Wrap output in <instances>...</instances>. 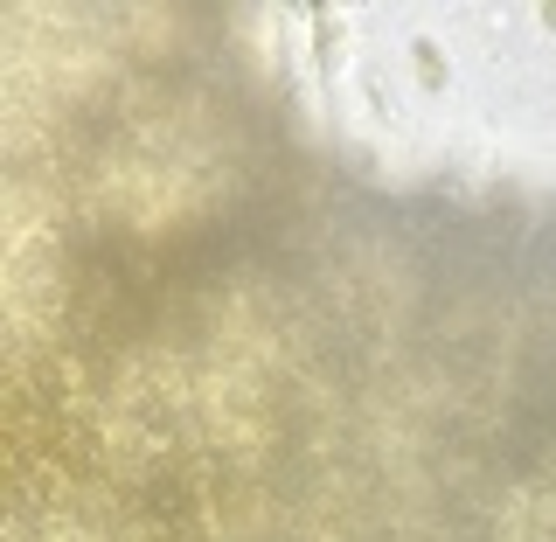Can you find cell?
<instances>
[{"label": "cell", "instance_id": "cell-1", "mask_svg": "<svg viewBox=\"0 0 556 542\" xmlns=\"http://www.w3.org/2000/svg\"><path fill=\"white\" fill-rule=\"evenodd\" d=\"M417 77H424V84H431V91H438V84H445V56H438V49H431V42H417Z\"/></svg>", "mask_w": 556, "mask_h": 542}]
</instances>
